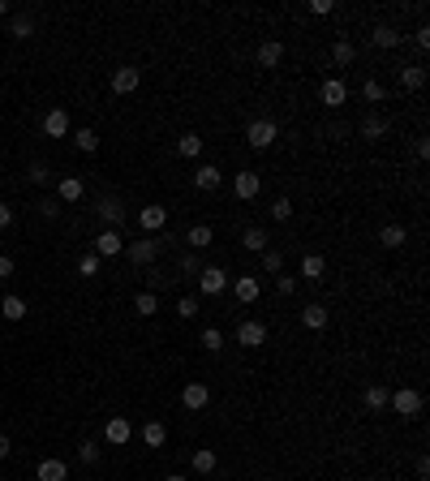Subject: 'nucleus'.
Listing matches in <instances>:
<instances>
[{"mask_svg":"<svg viewBox=\"0 0 430 481\" xmlns=\"http://www.w3.org/2000/svg\"><path fill=\"white\" fill-rule=\"evenodd\" d=\"M168 245V236H142V241H130L121 254H130V262L134 267H151L155 258H159V249Z\"/></svg>","mask_w":430,"mask_h":481,"instance_id":"nucleus-1","label":"nucleus"},{"mask_svg":"<svg viewBox=\"0 0 430 481\" xmlns=\"http://www.w3.org/2000/svg\"><path fill=\"white\" fill-rule=\"evenodd\" d=\"M276 138H280V125L276 121H250V130H246V142L254 151H267V147H276Z\"/></svg>","mask_w":430,"mask_h":481,"instance_id":"nucleus-2","label":"nucleus"},{"mask_svg":"<svg viewBox=\"0 0 430 481\" xmlns=\"http://www.w3.org/2000/svg\"><path fill=\"white\" fill-rule=\"evenodd\" d=\"M387 404H392L396 412H401L405 421H413V417L422 412V395L413 391V387H401V391H392V395H387Z\"/></svg>","mask_w":430,"mask_h":481,"instance_id":"nucleus-3","label":"nucleus"},{"mask_svg":"<svg viewBox=\"0 0 430 481\" xmlns=\"http://www.w3.org/2000/svg\"><path fill=\"white\" fill-rule=\"evenodd\" d=\"M228 288V271L224 267H202L198 271V293L202 297H219Z\"/></svg>","mask_w":430,"mask_h":481,"instance_id":"nucleus-4","label":"nucleus"},{"mask_svg":"<svg viewBox=\"0 0 430 481\" xmlns=\"http://www.w3.org/2000/svg\"><path fill=\"white\" fill-rule=\"evenodd\" d=\"M237 344H241V348H259V344H267V323H259V318H246V323L237 327Z\"/></svg>","mask_w":430,"mask_h":481,"instance_id":"nucleus-5","label":"nucleus"},{"mask_svg":"<svg viewBox=\"0 0 430 481\" xmlns=\"http://www.w3.org/2000/svg\"><path fill=\"white\" fill-rule=\"evenodd\" d=\"M121 249H125V241H121L117 228H104L99 236H95V254H99V258H117Z\"/></svg>","mask_w":430,"mask_h":481,"instance_id":"nucleus-6","label":"nucleus"},{"mask_svg":"<svg viewBox=\"0 0 430 481\" xmlns=\"http://www.w3.org/2000/svg\"><path fill=\"white\" fill-rule=\"evenodd\" d=\"M138 82H142V69H134V65H121V69L112 73V90H117V95H134Z\"/></svg>","mask_w":430,"mask_h":481,"instance_id":"nucleus-7","label":"nucleus"},{"mask_svg":"<svg viewBox=\"0 0 430 481\" xmlns=\"http://www.w3.org/2000/svg\"><path fill=\"white\" fill-rule=\"evenodd\" d=\"M232 189H237V198H241V202H250V198H259L263 181H259V172H237L232 176Z\"/></svg>","mask_w":430,"mask_h":481,"instance_id":"nucleus-8","label":"nucleus"},{"mask_svg":"<svg viewBox=\"0 0 430 481\" xmlns=\"http://www.w3.org/2000/svg\"><path fill=\"white\" fill-rule=\"evenodd\" d=\"M43 134H47V138H65V134H69V112H65V108H52V112L43 116Z\"/></svg>","mask_w":430,"mask_h":481,"instance_id":"nucleus-9","label":"nucleus"},{"mask_svg":"<svg viewBox=\"0 0 430 481\" xmlns=\"http://www.w3.org/2000/svg\"><path fill=\"white\" fill-rule=\"evenodd\" d=\"M138 223H142L147 232L168 228V206H142V211H138Z\"/></svg>","mask_w":430,"mask_h":481,"instance_id":"nucleus-10","label":"nucleus"},{"mask_svg":"<svg viewBox=\"0 0 430 481\" xmlns=\"http://www.w3.org/2000/svg\"><path fill=\"white\" fill-rule=\"evenodd\" d=\"M232 293H237V301H241V306H254L263 288H259V280H254V275H237V280H232Z\"/></svg>","mask_w":430,"mask_h":481,"instance_id":"nucleus-11","label":"nucleus"},{"mask_svg":"<svg viewBox=\"0 0 430 481\" xmlns=\"http://www.w3.org/2000/svg\"><path fill=\"white\" fill-rule=\"evenodd\" d=\"M181 404H185V408H194V412L211 404V391H206V382H189V387L181 391Z\"/></svg>","mask_w":430,"mask_h":481,"instance_id":"nucleus-12","label":"nucleus"},{"mask_svg":"<svg viewBox=\"0 0 430 481\" xmlns=\"http://www.w3.org/2000/svg\"><path fill=\"white\" fill-rule=\"evenodd\" d=\"M95 211L104 215L108 228H121V223H125V206H121V198H99V206H95Z\"/></svg>","mask_w":430,"mask_h":481,"instance_id":"nucleus-13","label":"nucleus"},{"mask_svg":"<svg viewBox=\"0 0 430 481\" xmlns=\"http://www.w3.org/2000/svg\"><path fill=\"white\" fill-rule=\"evenodd\" d=\"M219 181H224V172H219L215 164H202V168L194 172V185L202 189V194H211V189H219Z\"/></svg>","mask_w":430,"mask_h":481,"instance_id":"nucleus-14","label":"nucleus"},{"mask_svg":"<svg viewBox=\"0 0 430 481\" xmlns=\"http://www.w3.org/2000/svg\"><path fill=\"white\" fill-rule=\"evenodd\" d=\"M318 95H323V103H327V108H340V103L348 99V86L340 82V77H327V82H323V90H318Z\"/></svg>","mask_w":430,"mask_h":481,"instance_id":"nucleus-15","label":"nucleus"},{"mask_svg":"<svg viewBox=\"0 0 430 481\" xmlns=\"http://www.w3.org/2000/svg\"><path fill=\"white\" fill-rule=\"evenodd\" d=\"M211 241H215V232L206 228V223H194V228L185 232V245H189V249H198V254H202V249H211Z\"/></svg>","mask_w":430,"mask_h":481,"instance_id":"nucleus-16","label":"nucleus"},{"mask_svg":"<svg viewBox=\"0 0 430 481\" xmlns=\"http://www.w3.org/2000/svg\"><path fill=\"white\" fill-rule=\"evenodd\" d=\"M39 481H69V469H65V460H43L39 469H35Z\"/></svg>","mask_w":430,"mask_h":481,"instance_id":"nucleus-17","label":"nucleus"},{"mask_svg":"<svg viewBox=\"0 0 430 481\" xmlns=\"http://www.w3.org/2000/svg\"><path fill=\"white\" fill-rule=\"evenodd\" d=\"M280 60H284V43H276V39H267V43L259 47V65H263V69H276V65H280Z\"/></svg>","mask_w":430,"mask_h":481,"instance_id":"nucleus-18","label":"nucleus"},{"mask_svg":"<svg viewBox=\"0 0 430 481\" xmlns=\"http://www.w3.org/2000/svg\"><path fill=\"white\" fill-rule=\"evenodd\" d=\"M301 327H310V331H323V327H327V310L318 306V301H310V306L301 310Z\"/></svg>","mask_w":430,"mask_h":481,"instance_id":"nucleus-19","label":"nucleus"},{"mask_svg":"<svg viewBox=\"0 0 430 481\" xmlns=\"http://www.w3.org/2000/svg\"><path fill=\"white\" fill-rule=\"evenodd\" d=\"M401 39H405V35H401L396 26H374V30H370V43H374V47H401Z\"/></svg>","mask_w":430,"mask_h":481,"instance_id":"nucleus-20","label":"nucleus"},{"mask_svg":"<svg viewBox=\"0 0 430 481\" xmlns=\"http://www.w3.org/2000/svg\"><path fill=\"white\" fill-rule=\"evenodd\" d=\"M323 275H327V258L306 254V258H301V280H323Z\"/></svg>","mask_w":430,"mask_h":481,"instance_id":"nucleus-21","label":"nucleus"},{"mask_svg":"<svg viewBox=\"0 0 430 481\" xmlns=\"http://www.w3.org/2000/svg\"><path fill=\"white\" fill-rule=\"evenodd\" d=\"M405 241H409V232L401 228V223H387V228L379 232V245H383V249H401Z\"/></svg>","mask_w":430,"mask_h":481,"instance_id":"nucleus-22","label":"nucleus"},{"mask_svg":"<svg viewBox=\"0 0 430 481\" xmlns=\"http://www.w3.org/2000/svg\"><path fill=\"white\" fill-rule=\"evenodd\" d=\"M82 194H86L82 176H60V202H77Z\"/></svg>","mask_w":430,"mask_h":481,"instance_id":"nucleus-23","label":"nucleus"},{"mask_svg":"<svg viewBox=\"0 0 430 481\" xmlns=\"http://www.w3.org/2000/svg\"><path fill=\"white\" fill-rule=\"evenodd\" d=\"M104 439L108 443H130V421H125V417H112V421L104 426Z\"/></svg>","mask_w":430,"mask_h":481,"instance_id":"nucleus-24","label":"nucleus"},{"mask_svg":"<svg viewBox=\"0 0 430 481\" xmlns=\"http://www.w3.org/2000/svg\"><path fill=\"white\" fill-rule=\"evenodd\" d=\"M401 86H405V90H422V86H426V69H422V65H405V69H401Z\"/></svg>","mask_w":430,"mask_h":481,"instance_id":"nucleus-25","label":"nucleus"},{"mask_svg":"<svg viewBox=\"0 0 430 481\" xmlns=\"http://www.w3.org/2000/svg\"><path fill=\"white\" fill-rule=\"evenodd\" d=\"M0 314H5L9 323H22V318H26V301L22 297H5V301H0Z\"/></svg>","mask_w":430,"mask_h":481,"instance_id":"nucleus-26","label":"nucleus"},{"mask_svg":"<svg viewBox=\"0 0 430 481\" xmlns=\"http://www.w3.org/2000/svg\"><path fill=\"white\" fill-rule=\"evenodd\" d=\"M164 439H168L164 421H147V426H142V443H147V447H164Z\"/></svg>","mask_w":430,"mask_h":481,"instance_id":"nucleus-27","label":"nucleus"},{"mask_svg":"<svg viewBox=\"0 0 430 481\" xmlns=\"http://www.w3.org/2000/svg\"><path fill=\"white\" fill-rule=\"evenodd\" d=\"M353 56H357V47L348 43V39H336V43H331V60H336V65H353Z\"/></svg>","mask_w":430,"mask_h":481,"instance_id":"nucleus-28","label":"nucleus"},{"mask_svg":"<svg viewBox=\"0 0 430 481\" xmlns=\"http://www.w3.org/2000/svg\"><path fill=\"white\" fill-rule=\"evenodd\" d=\"M241 245H246L250 254H263V249H267V232H263V228H246V232H241Z\"/></svg>","mask_w":430,"mask_h":481,"instance_id":"nucleus-29","label":"nucleus"},{"mask_svg":"<svg viewBox=\"0 0 430 481\" xmlns=\"http://www.w3.org/2000/svg\"><path fill=\"white\" fill-rule=\"evenodd\" d=\"M387 134V121L383 116H366L361 121V138H370V142H379V138H383Z\"/></svg>","mask_w":430,"mask_h":481,"instance_id":"nucleus-30","label":"nucleus"},{"mask_svg":"<svg viewBox=\"0 0 430 481\" xmlns=\"http://www.w3.org/2000/svg\"><path fill=\"white\" fill-rule=\"evenodd\" d=\"M387 395H392L387 387H366V395H361V404L379 412V408H387Z\"/></svg>","mask_w":430,"mask_h":481,"instance_id":"nucleus-31","label":"nucleus"},{"mask_svg":"<svg viewBox=\"0 0 430 481\" xmlns=\"http://www.w3.org/2000/svg\"><path fill=\"white\" fill-rule=\"evenodd\" d=\"M177 151H181L185 159H198V155H202V138H198V134H181Z\"/></svg>","mask_w":430,"mask_h":481,"instance_id":"nucleus-32","label":"nucleus"},{"mask_svg":"<svg viewBox=\"0 0 430 481\" xmlns=\"http://www.w3.org/2000/svg\"><path fill=\"white\" fill-rule=\"evenodd\" d=\"M155 310H159V297H155V293H138V297H134V314L151 318Z\"/></svg>","mask_w":430,"mask_h":481,"instance_id":"nucleus-33","label":"nucleus"},{"mask_svg":"<svg viewBox=\"0 0 430 481\" xmlns=\"http://www.w3.org/2000/svg\"><path fill=\"white\" fill-rule=\"evenodd\" d=\"M73 147H77V151H86V155H91V151H99V134H95V130H77V134H73Z\"/></svg>","mask_w":430,"mask_h":481,"instance_id":"nucleus-34","label":"nucleus"},{"mask_svg":"<svg viewBox=\"0 0 430 481\" xmlns=\"http://www.w3.org/2000/svg\"><path fill=\"white\" fill-rule=\"evenodd\" d=\"M194 473H215V452L211 447H198L194 452Z\"/></svg>","mask_w":430,"mask_h":481,"instance_id":"nucleus-35","label":"nucleus"},{"mask_svg":"<svg viewBox=\"0 0 430 481\" xmlns=\"http://www.w3.org/2000/svg\"><path fill=\"white\" fill-rule=\"evenodd\" d=\"M9 35L13 39H30V35H35V22H30V18H13L9 22Z\"/></svg>","mask_w":430,"mask_h":481,"instance_id":"nucleus-36","label":"nucleus"},{"mask_svg":"<svg viewBox=\"0 0 430 481\" xmlns=\"http://www.w3.org/2000/svg\"><path fill=\"white\" fill-rule=\"evenodd\" d=\"M263 271L280 275V271H284V254H280V249H263Z\"/></svg>","mask_w":430,"mask_h":481,"instance_id":"nucleus-37","label":"nucleus"},{"mask_svg":"<svg viewBox=\"0 0 430 481\" xmlns=\"http://www.w3.org/2000/svg\"><path fill=\"white\" fill-rule=\"evenodd\" d=\"M77 275H86V280L99 275V254H82V262H77Z\"/></svg>","mask_w":430,"mask_h":481,"instance_id":"nucleus-38","label":"nucleus"},{"mask_svg":"<svg viewBox=\"0 0 430 481\" xmlns=\"http://www.w3.org/2000/svg\"><path fill=\"white\" fill-rule=\"evenodd\" d=\"M198 344H202L206 352H219V348H224V335H219L215 327H206V331H202V340H198Z\"/></svg>","mask_w":430,"mask_h":481,"instance_id":"nucleus-39","label":"nucleus"},{"mask_svg":"<svg viewBox=\"0 0 430 481\" xmlns=\"http://www.w3.org/2000/svg\"><path fill=\"white\" fill-rule=\"evenodd\" d=\"M361 99H366V103H379V99H383V82L366 77V86H361Z\"/></svg>","mask_w":430,"mask_h":481,"instance_id":"nucleus-40","label":"nucleus"},{"mask_svg":"<svg viewBox=\"0 0 430 481\" xmlns=\"http://www.w3.org/2000/svg\"><path fill=\"white\" fill-rule=\"evenodd\" d=\"M272 219H280V223L293 219V202H289V198H276V202H272Z\"/></svg>","mask_w":430,"mask_h":481,"instance_id":"nucleus-41","label":"nucleus"},{"mask_svg":"<svg viewBox=\"0 0 430 481\" xmlns=\"http://www.w3.org/2000/svg\"><path fill=\"white\" fill-rule=\"evenodd\" d=\"M177 267H181V275H189V280H198V271H202V262L194 258V254H185V258H181Z\"/></svg>","mask_w":430,"mask_h":481,"instance_id":"nucleus-42","label":"nucleus"},{"mask_svg":"<svg viewBox=\"0 0 430 481\" xmlns=\"http://www.w3.org/2000/svg\"><path fill=\"white\" fill-rule=\"evenodd\" d=\"M177 314H181V318H194V314H198V297H181V301H177Z\"/></svg>","mask_w":430,"mask_h":481,"instance_id":"nucleus-43","label":"nucleus"},{"mask_svg":"<svg viewBox=\"0 0 430 481\" xmlns=\"http://www.w3.org/2000/svg\"><path fill=\"white\" fill-rule=\"evenodd\" d=\"M77 460H82V464H95V460H99V447H95V443H82V447H77Z\"/></svg>","mask_w":430,"mask_h":481,"instance_id":"nucleus-44","label":"nucleus"},{"mask_svg":"<svg viewBox=\"0 0 430 481\" xmlns=\"http://www.w3.org/2000/svg\"><path fill=\"white\" fill-rule=\"evenodd\" d=\"M413 43H418L422 52H430V26H426V22H422L418 30H413Z\"/></svg>","mask_w":430,"mask_h":481,"instance_id":"nucleus-45","label":"nucleus"},{"mask_svg":"<svg viewBox=\"0 0 430 481\" xmlns=\"http://www.w3.org/2000/svg\"><path fill=\"white\" fill-rule=\"evenodd\" d=\"M276 288H280L284 297H289V293H297V280H293V275H280V280H276Z\"/></svg>","mask_w":430,"mask_h":481,"instance_id":"nucleus-46","label":"nucleus"},{"mask_svg":"<svg viewBox=\"0 0 430 481\" xmlns=\"http://www.w3.org/2000/svg\"><path fill=\"white\" fill-rule=\"evenodd\" d=\"M30 181L43 185V181H47V168H43V164H35V168H30Z\"/></svg>","mask_w":430,"mask_h":481,"instance_id":"nucleus-47","label":"nucleus"},{"mask_svg":"<svg viewBox=\"0 0 430 481\" xmlns=\"http://www.w3.org/2000/svg\"><path fill=\"white\" fill-rule=\"evenodd\" d=\"M13 275V258H5V254H0V280H9Z\"/></svg>","mask_w":430,"mask_h":481,"instance_id":"nucleus-48","label":"nucleus"},{"mask_svg":"<svg viewBox=\"0 0 430 481\" xmlns=\"http://www.w3.org/2000/svg\"><path fill=\"white\" fill-rule=\"evenodd\" d=\"M9 223H13V211H9L5 202H0V228H9Z\"/></svg>","mask_w":430,"mask_h":481,"instance_id":"nucleus-49","label":"nucleus"},{"mask_svg":"<svg viewBox=\"0 0 430 481\" xmlns=\"http://www.w3.org/2000/svg\"><path fill=\"white\" fill-rule=\"evenodd\" d=\"M9 452H13V443H9V439H5V434H0V460H5V456H9Z\"/></svg>","mask_w":430,"mask_h":481,"instance_id":"nucleus-50","label":"nucleus"},{"mask_svg":"<svg viewBox=\"0 0 430 481\" xmlns=\"http://www.w3.org/2000/svg\"><path fill=\"white\" fill-rule=\"evenodd\" d=\"M5 13H9V5H5V0H0V18H5Z\"/></svg>","mask_w":430,"mask_h":481,"instance_id":"nucleus-51","label":"nucleus"},{"mask_svg":"<svg viewBox=\"0 0 430 481\" xmlns=\"http://www.w3.org/2000/svg\"><path fill=\"white\" fill-rule=\"evenodd\" d=\"M168 481H189V477H168Z\"/></svg>","mask_w":430,"mask_h":481,"instance_id":"nucleus-52","label":"nucleus"}]
</instances>
